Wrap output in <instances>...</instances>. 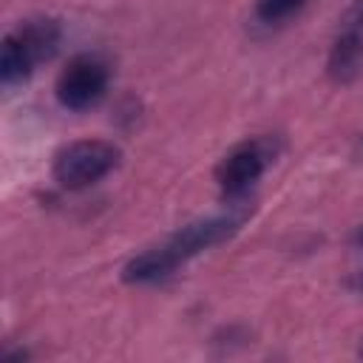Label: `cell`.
<instances>
[{"label": "cell", "mask_w": 363, "mask_h": 363, "mask_svg": "<svg viewBox=\"0 0 363 363\" xmlns=\"http://www.w3.org/2000/svg\"><path fill=\"white\" fill-rule=\"evenodd\" d=\"M122 159V150L105 139H79L57 150L54 156V182L65 190H82L105 179Z\"/></svg>", "instance_id": "cell-3"}, {"label": "cell", "mask_w": 363, "mask_h": 363, "mask_svg": "<svg viewBox=\"0 0 363 363\" xmlns=\"http://www.w3.org/2000/svg\"><path fill=\"white\" fill-rule=\"evenodd\" d=\"M57 99L68 111H85L96 105L108 91V65L94 54H77L57 77Z\"/></svg>", "instance_id": "cell-4"}, {"label": "cell", "mask_w": 363, "mask_h": 363, "mask_svg": "<svg viewBox=\"0 0 363 363\" xmlns=\"http://www.w3.org/2000/svg\"><path fill=\"white\" fill-rule=\"evenodd\" d=\"M60 45V26L54 20H26L3 37L0 74L3 82H23L43 60H48Z\"/></svg>", "instance_id": "cell-2"}, {"label": "cell", "mask_w": 363, "mask_h": 363, "mask_svg": "<svg viewBox=\"0 0 363 363\" xmlns=\"http://www.w3.org/2000/svg\"><path fill=\"white\" fill-rule=\"evenodd\" d=\"M238 224H241V216H233V213L207 216V218L190 221L182 230H176L170 238H164L162 244H156V247L133 255L125 264L122 278L128 284H153V281H162L170 272H176L184 261H190L199 252H204V250L227 241L238 230Z\"/></svg>", "instance_id": "cell-1"}, {"label": "cell", "mask_w": 363, "mask_h": 363, "mask_svg": "<svg viewBox=\"0 0 363 363\" xmlns=\"http://www.w3.org/2000/svg\"><path fill=\"white\" fill-rule=\"evenodd\" d=\"M329 74L337 82H352L363 74V37L357 31H346L329 54Z\"/></svg>", "instance_id": "cell-6"}, {"label": "cell", "mask_w": 363, "mask_h": 363, "mask_svg": "<svg viewBox=\"0 0 363 363\" xmlns=\"http://www.w3.org/2000/svg\"><path fill=\"white\" fill-rule=\"evenodd\" d=\"M357 23H363V0L357 3Z\"/></svg>", "instance_id": "cell-8"}, {"label": "cell", "mask_w": 363, "mask_h": 363, "mask_svg": "<svg viewBox=\"0 0 363 363\" xmlns=\"http://www.w3.org/2000/svg\"><path fill=\"white\" fill-rule=\"evenodd\" d=\"M269 162L267 145L264 142H241L235 145L216 167V182L221 187V193L227 199H238L244 193H250V187L264 176Z\"/></svg>", "instance_id": "cell-5"}, {"label": "cell", "mask_w": 363, "mask_h": 363, "mask_svg": "<svg viewBox=\"0 0 363 363\" xmlns=\"http://www.w3.org/2000/svg\"><path fill=\"white\" fill-rule=\"evenodd\" d=\"M301 6L303 0H255V14L261 23H281L292 17Z\"/></svg>", "instance_id": "cell-7"}]
</instances>
